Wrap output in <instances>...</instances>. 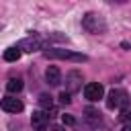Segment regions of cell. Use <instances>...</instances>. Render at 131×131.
Segmentation results:
<instances>
[{
    "instance_id": "obj_17",
    "label": "cell",
    "mask_w": 131,
    "mask_h": 131,
    "mask_svg": "<svg viewBox=\"0 0 131 131\" xmlns=\"http://www.w3.org/2000/svg\"><path fill=\"white\" fill-rule=\"evenodd\" d=\"M51 131H63V129H61V127H57V125H55V127H51Z\"/></svg>"
},
{
    "instance_id": "obj_5",
    "label": "cell",
    "mask_w": 131,
    "mask_h": 131,
    "mask_svg": "<svg viewBox=\"0 0 131 131\" xmlns=\"http://www.w3.org/2000/svg\"><path fill=\"white\" fill-rule=\"evenodd\" d=\"M66 88H68V92H76L82 88V74L78 70H72L66 74Z\"/></svg>"
},
{
    "instance_id": "obj_12",
    "label": "cell",
    "mask_w": 131,
    "mask_h": 131,
    "mask_svg": "<svg viewBox=\"0 0 131 131\" xmlns=\"http://www.w3.org/2000/svg\"><path fill=\"white\" fill-rule=\"evenodd\" d=\"M39 104H41L43 108H51V106H53V98H51L49 94H41V96H39Z\"/></svg>"
},
{
    "instance_id": "obj_14",
    "label": "cell",
    "mask_w": 131,
    "mask_h": 131,
    "mask_svg": "<svg viewBox=\"0 0 131 131\" xmlns=\"http://www.w3.org/2000/svg\"><path fill=\"white\" fill-rule=\"evenodd\" d=\"M59 102H61V104H70V102H72L70 92H61V94H59Z\"/></svg>"
},
{
    "instance_id": "obj_3",
    "label": "cell",
    "mask_w": 131,
    "mask_h": 131,
    "mask_svg": "<svg viewBox=\"0 0 131 131\" xmlns=\"http://www.w3.org/2000/svg\"><path fill=\"white\" fill-rule=\"evenodd\" d=\"M47 57H53V59H70V61H88V55L84 53H76L72 49H49L45 53Z\"/></svg>"
},
{
    "instance_id": "obj_13",
    "label": "cell",
    "mask_w": 131,
    "mask_h": 131,
    "mask_svg": "<svg viewBox=\"0 0 131 131\" xmlns=\"http://www.w3.org/2000/svg\"><path fill=\"white\" fill-rule=\"evenodd\" d=\"M84 113H86V117H88L92 123H100V113H98V111H94V108H86Z\"/></svg>"
},
{
    "instance_id": "obj_9",
    "label": "cell",
    "mask_w": 131,
    "mask_h": 131,
    "mask_svg": "<svg viewBox=\"0 0 131 131\" xmlns=\"http://www.w3.org/2000/svg\"><path fill=\"white\" fill-rule=\"evenodd\" d=\"M47 121H49V115H45V113H41V111H35V113L31 115V125H33L35 129H43V127L47 125Z\"/></svg>"
},
{
    "instance_id": "obj_7",
    "label": "cell",
    "mask_w": 131,
    "mask_h": 131,
    "mask_svg": "<svg viewBox=\"0 0 131 131\" xmlns=\"http://www.w3.org/2000/svg\"><path fill=\"white\" fill-rule=\"evenodd\" d=\"M45 80H47L49 86H59L61 84V72H59V68L57 66H49L45 70Z\"/></svg>"
},
{
    "instance_id": "obj_18",
    "label": "cell",
    "mask_w": 131,
    "mask_h": 131,
    "mask_svg": "<svg viewBox=\"0 0 131 131\" xmlns=\"http://www.w3.org/2000/svg\"><path fill=\"white\" fill-rule=\"evenodd\" d=\"M123 131H131V125H127V127H125V129H123Z\"/></svg>"
},
{
    "instance_id": "obj_4",
    "label": "cell",
    "mask_w": 131,
    "mask_h": 131,
    "mask_svg": "<svg viewBox=\"0 0 131 131\" xmlns=\"http://www.w3.org/2000/svg\"><path fill=\"white\" fill-rule=\"evenodd\" d=\"M84 96H86L88 100H92V102L100 100V98L104 96V88H102V84H98V82H90V84H86V86H84Z\"/></svg>"
},
{
    "instance_id": "obj_8",
    "label": "cell",
    "mask_w": 131,
    "mask_h": 131,
    "mask_svg": "<svg viewBox=\"0 0 131 131\" xmlns=\"http://www.w3.org/2000/svg\"><path fill=\"white\" fill-rule=\"evenodd\" d=\"M16 47L23 49V51H37V49L43 47V43H41L39 39H23V41H18Z\"/></svg>"
},
{
    "instance_id": "obj_6",
    "label": "cell",
    "mask_w": 131,
    "mask_h": 131,
    "mask_svg": "<svg viewBox=\"0 0 131 131\" xmlns=\"http://www.w3.org/2000/svg\"><path fill=\"white\" fill-rule=\"evenodd\" d=\"M0 106H2V111H6V113H20V111H23V102H20L18 98H14V96L2 98V100H0Z\"/></svg>"
},
{
    "instance_id": "obj_16",
    "label": "cell",
    "mask_w": 131,
    "mask_h": 131,
    "mask_svg": "<svg viewBox=\"0 0 131 131\" xmlns=\"http://www.w3.org/2000/svg\"><path fill=\"white\" fill-rule=\"evenodd\" d=\"M121 117H123V121H131V111H129V108H127V111H123V115H121Z\"/></svg>"
},
{
    "instance_id": "obj_2",
    "label": "cell",
    "mask_w": 131,
    "mask_h": 131,
    "mask_svg": "<svg viewBox=\"0 0 131 131\" xmlns=\"http://www.w3.org/2000/svg\"><path fill=\"white\" fill-rule=\"evenodd\" d=\"M127 104H129V94L121 88H113L106 96V106L108 108H123L127 111Z\"/></svg>"
},
{
    "instance_id": "obj_1",
    "label": "cell",
    "mask_w": 131,
    "mask_h": 131,
    "mask_svg": "<svg viewBox=\"0 0 131 131\" xmlns=\"http://www.w3.org/2000/svg\"><path fill=\"white\" fill-rule=\"evenodd\" d=\"M82 29L92 35H102V33H106V20L98 12H86L82 16Z\"/></svg>"
},
{
    "instance_id": "obj_19",
    "label": "cell",
    "mask_w": 131,
    "mask_h": 131,
    "mask_svg": "<svg viewBox=\"0 0 131 131\" xmlns=\"http://www.w3.org/2000/svg\"><path fill=\"white\" fill-rule=\"evenodd\" d=\"M0 31H2V25H0Z\"/></svg>"
},
{
    "instance_id": "obj_11",
    "label": "cell",
    "mask_w": 131,
    "mask_h": 131,
    "mask_svg": "<svg viewBox=\"0 0 131 131\" xmlns=\"http://www.w3.org/2000/svg\"><path fill=\"white\" fill-rule=\"evenodd\" d=\"M6 88H8V92H20V90H23V82L16 80V78H12V80H8Z\"/></svg>"
},
{
    "instance_id": "obj_15",
    "label": "cell",
    "mask_w": 131,
    "mask_h": 131,
    "mask_svg": "<svg viewBox=\"0 0 131 131\" xmlns=\"http://www.w3.org/2000/svg\"><path fill=\"white\" fill-rule=\"evenodd\" d=\"M61 121H63V125H76V119L72 115H61Z\"/></svg>"
},
{
    "instance_id": "obj_10",
    "label": "cell",
    "mask_w": 131,
    "mask_h": 131,
    "mask_svg": "<svg viewBox=\"0 0 131 131\" xmlns=\"http://www.w3.org/2000/svg\"><path fill=\"white\" fill-rule=\"evenodd\" d=\"M18 57H20V49L18 47H10V49L4 51V59L6 61H16Z\"/></svg>"
}]
</instances>
